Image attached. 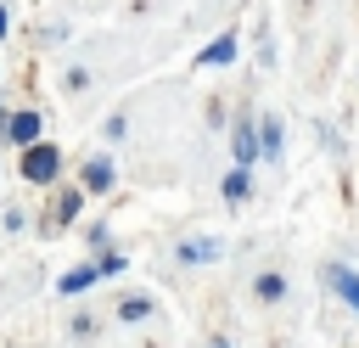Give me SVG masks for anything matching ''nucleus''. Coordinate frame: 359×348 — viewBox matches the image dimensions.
<instances>
[{
    "mask_svg": "<svg viewBox=\"0 0 359 348\" xmlns=\"http://www.w3.org/2000/svg\"><path fill=\"white\" fill-rule=\"evenodd\" d=\"M325 281H331V292H337L348 309H359V275H353L348 264H325Z\"/></svg>",
    "mask_w": 359,
    "mask_h": 348,
    "instance_id": "2",
    "label": "nucleus"
},
{
    "mask_svg": "<svg viewBox=\"0 0 359 348\" xmlns=\"http://www.w3.org/2000/svg\"><path fill=\"white\" fill-rule=\"evenodd\" d=\"M56 163H62V157H56L50 140H45V146L34 140V146L22 152V174H28V180H56Z\"/></svg>",
    "mask_w": 359,
    "mask_h": 348,
    "instance_id": "1",
    "label": "nucleus"
},
{
    "mask_svg": "<svg viewBox=\"0 0 359 348\" xmlns=\"http://www.w3.org/2000/svg\"><path fill=\"white\" fill-rule=\"evenodd\" d=\"M95 275H101L95 264H79V269H67V275H62V292H84V286H95Z\"/></svg>",
    "mask_w": 359,
    "mask_h": 348,
    "instance_id": "8",
    "label": "nucleus"
},
{
    "mask_svg": "<svg viewBox=\"0 0 359 348\" xmlns=\"http://www.w3.org/2000/svg\"><path fill=\"white\" fill-rule=\"evenodd\" d=\"M252 135H258V152H264V157L275 163V157H280V118H264V123H258Z\"/></svg>",
    "mask_w": 359,
    "mask_h": 348,
    "instance_id": "5",
    "label": "nucleus"
},
{
    "mask_svg": "<svg viewBox=\"0 0 359 348\" xmlns=\"http://www.w3.org/2000/svg\"><path fill=\"white\" fill-rule=\"evenodd\" d=\"M39 129H45V123H39V112H11V123H6V135H11L17 146H34V140H39Z\"/></svg>",
    "mask_w": 359,
    "mask_h": 348,
    "instance_id": "3",
    "label": "nucleus"
},
{
    "mask_svg": "<svg viewBox=\"0 0 359 348\" xmlns=\"http://www.w3.org/2000/svg\"><path fill=\"white\" fill-rule=\"evenodd\" d=\"M258 157V135H252V123H236V168H247Z\"/></svg>",
    "mask_w": 359,
    "mask_h": 348,
    "instance_id": "6",
    "label": "nucleus"
},
{
    "mask_svg": "<svg viewBox=\"0 0 359 348\" xmlns=\"http://www.w3.org/2000/svg\"><path fill=\"white\" fill-rule=\"evenodd\" d=\"M0 34H6V11H0Z\"/></svg>",
    "mask_w": 359,
    "mask_h": 348,
    "instance_id": "13",
    "label": "nucleus"
},
{
    "mask_svg": "<svg viewBox=\"0 0 359 348\" xmlns=\"http://www.w3.org/2000/svg\"><path fill=\"white\" fill-rule=\"evenodd\" d=\"M224 196H230V202L247 196V168H230V174H224Z\"/></svg>",
    "mask_w": 359,
    "mask_h": 348,
    "instance_id": "10",
    "label": "nucleus"
},
{
    "mask_svg": "<svg viewBox=\"0 0 359 348\" xmlns=\"http://www.w3.org/2000/svg\"><path fill=\"white\" fill-rule=\"evenodd\" d=\"M180 258H185V264H208V258H219V241H185Z\"/></svg>",
    "mask_w": 359,
    "mask_h": 348,
    "instance_id": "9",
    "label": "nucleus"
},
{
    "mask_svg": "<svg viewBox=\"0 0 359 348\" xmlns=\"http://www.w3.org/2000/svg\"><path fill=\"white\" fill-rule=\"evenodd\" d=\"M236 56V39L230 34H219L213 45H202V56H196V67H219V62H230Z\"/></svg>",
    "mask_w": 359,
    "mask_h": 348,
    "instance_id": "4",
    "label": "nucleus"
},
{
    "mask_svg": "<svg viewBox=\"0 0 359 348\" xmlns=\"http://www.w3.org/2000/svg\"><path fill=\"white\" fill-rule=\"evenodd\" d=\"M280 292H286V281H280V275H258V297H269V303H275Z\"/></svg>",
    "mask_w": 359,
    "mask_h": 348,
    "instance_id": "11",
    "label": "nucleus"
},
{
    "mask_svg": "<svg viewBox=\"0 0 359 348\" xmlns=\"http://www.w3.org/2000/svg\"><path fill=\"white\" fill-rule=\"evenodd\" d=\"M107 185H112V163L107 157H90L84 163V191H107Z\"/></svg>",
    "mask_w": 359,
    "mask_h": 348,
    "instance_id": "7",
    "label": "nucleus"
},
{
    "mask_svg": "<svg viewBox=\"0 0 359 348\" xmlns=\"http://www.w3.org/2000/svg\"><path fill=\"white\" fill-rule=\"evenodd\" d=\"M208 348H230V342H224V337H219V342H208Z\"/></svg>",
    "mask_w": 359,
    "mask_h": 348,
    "instance_id": "12",
    "label": "nucleus"
}]
</instances>
